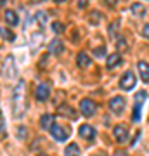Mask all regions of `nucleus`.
<instances>
[{"mask_svg":"<svg viewBox=\"0 0 149 156\" xmlns=\"http://www.w3.org/2000/svg\"><path fill=\"white\" fill-rule=\"evenodd\" d=\"M76 62H78V66L80 68H88L90 66V57L85 54V52H80L76 57Z\"/></svg>","mask_w":149,"mask_h":156,"instance_id":"obj_17","label":"nucleus"},{"mask_svg":"<svg viewBox=\"0 0 149 156\" xmlns=\"http://www.w3.org/2000/svg\"><path fill=\"white\" fill-rule=\"evenodd\" d=\"M146 97H147V92H146V90H140V92H137V94H135V102L142 104L144 101H146Z\"/></svg>","mask_w":149,"mask_h":156,"instance_id":"obj_23","label":"nucleus"},{"mask_svg":"<svg viewBox=\"0 0 149 156\" xmlns=\"http://www.w3.org/2000/svg\"><path fill=\"white\" fill-rule=\"evenodd\" d=\"M78 134H80V137H83L85 140H94L95 130H94V127H90V125H82V127L78 128Z\"/></svg>","mask_w":149,"mask_h":156,"instance_id":"obj_8","label":"nucleus"},{"mask_svg":"<svg viewBox=\"0 0 149 156\" xmlns=\"http://www.w3.org/2000/svg\"><path fill=\"white\" fill-rule=\"evenodd\" d=\"M0 37L5 38V40H14V35H12L7 28H0Z\"/></svg>","mask_w":149,"mask_h":156,"instance_id":"obj_24","label":"nucleus"},{"mask_svg":"<svg viewBox=\"0 0 149 156\" xmlns=\"http://www.w3.org/2000/svg\"><path fill=\"white\" fill-rule=\"evenodd\" d=\"M80 111L85 115V116H94L95 111H97V104H95L92 99H83L80 102Z\"/></svg>","mask_w":149,"mask_h":156,"instance_id":"obj_3","label":"nucleus"},{"mask_svg":"<svg viewBox=\"0 0 149 156\" xmlns=\"http://www.w3.org/2000/svg\"><path fill=\"white\" fill-rule=\"evenodd\" d=\"M140 106L142 104H139V102H135V106H133V115H132L133 122H139L140 120Z\"/></svg>","mask_w":149,"mask_h":156,"instance_id":"obj_20","label":"nucleus"},{"mask_svg":"<svg viewBox=\"0 0 149 156\" xmlns=\"http://www.w3.org/2000/svg\"><path fill=\"white\" fill-rule=\"evenodd\" d=\"M35 19H37V23H38L40 26H45V23H47V14H45V12H37Z\"/></svg>","mask_w":149,"mask_h":156,"instance_id":"obj_21","label":"nucleus"},{"mask_svg":"<svg viewBox=\"0 0 149 156\" xmlns=\"http://www.w3.org/2000/svg\"><path fill=\"white\" fill-rule=\"evenodd\" d=\"M0 128L4 130V118H2V116H0Z\"/></svg>","mask_w":149,"mask_h":156,"instance_id":"obj_32","label":"nucleus"},{"mask_svg":"<svg viewBox=\"0 0 149 156\" xmlns=\"http://www.w3.org/2000/svg\"><path fill=\"white\" fill-rule=\"evenodd\" d=\"M118 50H125L127 49V45H125V38H118Z\"/></svg>","mask_w":149,"mask_h":156,"instance_id":"obj_26","label":"nucleus"},{"mask_svg":"<svg viewBox=\"0 0 149 156\" xmlns=\"http://www.w3.org/2000/svg\"><path fill=\"white\" fill-rule=\"evenodd\" d=\"M57 113H59V115H62V116H66V118H71V120H75V118L78 116L76 111H75L73 108H69L68 104H62V106H59V108H57Z\"/></svg>","mask_w":149,"mask_h":156,"instance_id":"obj_11","label":"nucleus"},{"mask_svg":"<svg viewBox=\"0 0 149 156\" xmlns=\"http://www.w3.org/2000/svg\"><path fill=\"white\" fill-rule=\"evenodd\" d=\"M26 109H28L26 83H24V80H19L17 85L14 87V92H12V113H14V118L21 120L26 115Z\"/></svg>","mask_w":149,"mask_h":156,"instance_id":"obj_1","label":"nucleus"},{"mask_svg":"<svg viewBox=\"0 0 149 156\" xmlns=\"http://www.w3.org/2000/svg\"><path fill=\"white\" fill-rule=\"evenodd\" d=\"M106 2H108L109 5H115V4H118V0H106Z\"/></svg>","mask_w":149,"mask_h":156,"instance_id":"obj_31","label":"nucleus"},{"mask_svg":"<svg viewBox=\"0 0 149 156\" xmlns=\"http://www.w3.org/2000/svg\"><path fill=\"white\" fill-rule=\"evenodd\" d=\"M40 125H42V128H45V130H50V127L54 125V116H52V115H44V116L40 118Z\"/></svg>","mask_w":149,"mask_h":156,"instance_id":"obj_16","label":"nucleus"},{"mask_svg":"<svg viewBox=\"0 0 149 156\" xmlns=\"http://www.w3.org/2000/svg\"><path fill=\"white\" fill-rule=\"evenodd\" d=\"M55 2H64V0H55Z\"/></svg>","mask_w":149,"mask_h":156,"instance_id":"obj_33","label":"nucleus"},{"mask_svg":"<svg viewBox=\"0 0 149 156\" xmlns=\"http://www.w3.org/2000/svg\"><path fill=\"white\" fill-rule=\"evenodd\" d=\"M62 49H64V47H62V42H61V40H57V38L52 40V42L49 44L50 54H54V56H59V54L62 52Z\"/></svg>","mask_w":149,"mask_h":156,"instance_id":"obj_12","label":"nucleus"},{"mask_svg":"<svg viewBox=\"0 0 149 156\" xmlns=\"http://www.w3.org/2000/svg\"><path fill=\"white\" fill-rule=\"evenodd\" d=\"M33 2H38V0H33Z\"/></svg>","mask_w":149,"mask_h":156,"instance_id":"obj_34","label":"nucleus"},{"mask_svg":"<svg viewBox=\"0 0 149 156\" xmlns=\"http://www.w3.org/2000/svg\"><path fill=\"white\" fill-rule=\"evenodd\" d=\"M52 31H54V33H62V31H64V24H62V23H59V21H54L52 23Z\"/></svg>","mask_w":149,"mask_h":156,"instance_id":"obj_22","label":"nucleus"},{"mask_svg":"<svg viewBox=\"0 0 149 156\" xmlns=\"http://www.w3.org/2000/svg\"><path fill=\"white\" fill-rule=\"evenodd\" d=\"M24 135H26V128L24 127H17V139H24Z\"/></svg>","mask_w":149,"mask_h":156,"instance_id":"obj_25","label":"nucleus"},{"mask_svg":"<svg viewBox=\"0 0 149 156\" xmlns=\"http://www.w3.org/2000/svg\"><path fill=\"white\" fill-rule=\"evenodd\" d=\"M94 54H95V56H104V54H106V49H104V47H97V49L94 50Z\"/></svg>","mask_w":149,"mask_h":156,"instance_id":"obj_27","label":"nucleus"},{"mask_svg":"<svg viewBox=\"0 0 149 156\" xmlns=\"http://www.w3.org/2000/svg\"><path fill=\"white\" fill-rule=\"evenodd\" d=\"M88 4V0H78V7H85Z\"/></svg>","mask_w":149,"mask_h":156,"instance_id":"obj_30","label":"nucleus"},{"mask_svg":"<svg viewBox=\"0 0 149 156\" xmlns=\"http://www.w3.org/2000/svg\"><path fill=\"white\" fill-rule=\"evenodd\" d=\"M113 135H115L118 144H125L128 140V128L125 125H116L115 130H113Z\"/></svg>","mask_w":149,"mask_h":156,"instance_id":"obj_4","label":"nucleus"},{"mask_svg":"<svg viewBox=\"0 0 149 156\" xmlns=\"http://www.w3.org/2000/svg\"><path fill=\"white\" fill-rule=\"evenodd\" d=\"M116 26H118V23H115V24H111V26H109V35H111V37L116 33Z\"/></svg>","mask_w":149,"mask_h":156,"instance_id":"obj_29","label":"nucleus"},{"mask_svg":"<svg viewBox=\"0 0 149 156\" xmlns=\"http://www.w3.org/2000/svg\"><path fill=\"white\" fill-rule=\"evenodd\" d=\"M16 61H14V57L12 56H7L4 64H2V76L5 78V80H12V78L16 76Z\"/></svg>","mask_w":149,"mask_h":156,"instance_id":"obj_2","label":"nucleus"},{"mask_svg":"<svg viewBox=\"0 0 149 156\" xmlns=\"http://www.w3.org/2000/svg\"><path fill=\"white\" fill-rule=\"evenodd\" d=\"M101 19H102V14H101V12H97V11L90 12V23H92V24H99Z\"/></svg>","mask_w":149,"mask_h":156,"instance_id":"obj_19","label":"nucleus"},{"mask_svg":"<svg viewBox=\"0 0 149 156\" xmlns=\"http://www.w3.org/2000/svg\"><path fill=\"white\" fill-rule=\"evenodd\" d=\"M130 11H132L133 16L137 17H144V14H146V7L142 5V4H139V2H135V4H132V7H130Z\"/></svg>","mask_w":149,"mask_h":156,"instance_id":"obj_15","label":"nucleus"},{"mask_svg":"<svg viewBox=\"0 0 149 156\" xmlns=\"http://www.w3.org/2000/svg\"><path fill=\"white\" fill-rule=\"evenodd\" d=\"M120 64H122V57H120V54H113V56H109L108 57V61H106V66L109 68V69L120 66Z\"/></svg>","mask_w":149,"mask_h":156,"instance_id":"obj_14","label":"nucleus"},{"mask_svg":"<svg viewBox=\"0 0 149 156\" xmlns=\"http://www.w3.org/2000/svg\"><path fill=\"white\" fill-rule=\"evenodd\" d=\"M137 69H139L140 78H142V82H149V62L139 61L137 62Z\"/></svg>","mask_w":149,"mask_h":156,"instance_id":"obj_10","label":"nucleus"},{"mask_svg":"<svg viewBox=\"0 0 149 156\" xmlns=\"http://www.w3.org/2000/svg\"><path fill=\"white\" fill-rule=\"evenodd\" d=\"M35 95H37V99H38V101L49 99V95H50L49 85H47V83H40L38 87H37V92H35Z\"/></svg>","mask_w":149,"mask_h":156,"instance_id":"obj_9","label":"nucleus"},{"mask_svg":"<svg viewBox=\"0 0 149 156\" xmlns=\"http://www.w3.org/2000/svg\"><path fill=\"white\" fill-rule=\"evenodd\" d=\"M0 116H2V115H0Z\"/></svg>","mask_w":149,"mask_h":156,"instance_id":"obj_35","label":"nucleus"},{"mask_svg":"<svg viewBox=\"0 0 149 156\" xmlns=\"http://www.w3.org/2000/svg\"><path fill=\"white\" fill-rule=\"evenodd\" d=\"M120 87H122L123 90H132L133 87H135V76H133L132 71H127L122 78H120Z\"/></svg>","mask_w":149,"mask_h":156,"instance_id":"obj_6","label":"nucleus"},{"mask_svg":"<svg viewBox=\"0 0 149 156\" xmlns=\"http://www.w3.org/2000/svg\"><path fill=\"white\" fill-rule=\"evenodd\" d=\"M125 106H127V102H125V99H123L122 95H115L113 99L109 101V108L111 111L116 113V115H120V113L125 109Z\"/></svg>","mask_w":149,"mask_h":156,"instance_id":"obj_5","label":"nucleus"},{"mask_svg":"<svg viewBox=\"0 0 149 156\" xmlns=\"http://www.w3.org/2000/svg\"><path fill=\"white\" fill-rule=\"evenodd\" d=\"M50 134H52V137H54L55 140H66L68 139V132H66V128L61 127V125H52L50 127Z\"/></svg>","mask_w":149,"mask_h":156,"instance_id":"obj_7","label":"nucleus"},{"mask_svg":"<svg viewBox=\"0 0 149 156\" xmlns=\"http://www.w3.org/2000/svg\"><path fill=\"white\" fill-rule=\"evenodd\" d=\"M4 19H5V23L7 24H11V26H16L17 23H19V17H17V14L14 11H5L4 12Z\"/></svg>","mask_w":149,"mask_h":156,"instance_id":"obj_13","label":"nucleus"},{"mask_svg":"<svg viewBox=\"0 0 149 156\" xmlns=\"http://www.w3.org/2000/svg\"><path fill=\"white\" fill-rule=\"evenodd\" d=\"M142 35L149 40V23H147V24H144V28H142Z\"/></svg>","mask_w":149,"mask_h":156,"instance_id":"obj_28","label":"nucleus"},{"mask_svg":"<svg viewBox=\"0 0 149 156\" xmlns=\"http://www.w3.org/2000/svg\"><path fill=\"white\" fill-rule=\"evenodd\" d=\"M64 154H68V156H76V154H80V147H78L76 144H68L66 147H64Z\"/></svg>","mask_w":149,"mask_h":156,"instance_id":"obj_18","label":"nucleus"}]
</instances>
